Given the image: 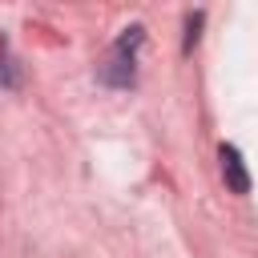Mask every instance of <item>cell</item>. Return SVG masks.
I'll use <instances>...</instances> for the list:
<instances>
[{"instance_id":"1","label":"cell","mask_w":258,"mask_h":258,"mask_svg":"<svg viewBox=\"0 0 258 258\" xmlns=\"http://www.w3.org/2000/svg\"><path fill=\"white\" fill-rule=\"evenodd\" d=\"M141 40H145V28H141V24H133V28L121 32V40L113 44L109 60L101 64V81H105V85H117V89L133 85V77H137L133 64H137V48H141Z\"/></svg>"},{"instance_id":"2","label":"cell","mask_w":258,"mask_h":258,"mask_svg":"<svg viewBox=\"0 0 258 258\" xmlns=\"http://www.w3.org/2000/svg\"><path fill=\"white\" fill-rule=\"evenodd\" d=\"M218 161H222V177L230 185V194H250V173H246V161L234 145H222L218 149Z\"/></svg>"},{"instance_id":"3","label":"cell","mask_w":258,"mask_h":258,"mask_svg":"<svg viewBox=\"0 0 258 258\" xmlns=\"http://www.w3.org/2000/svg\"><path fill=\"white\" fill-rule=\"evenodd\" d=\"M198 28H202V12H194V16H185V52L198 44Z\"/></svg>"}]
</instances>
